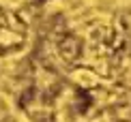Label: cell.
Here are the masks:
<instances>
[{
  "mask_svg": "<svg viewBox=\"0 0 131 122\" xmlns=\"http://www.w3.org/2000/svg\"><path fill=\"white\" fill-rule=\"evenodd\" d=\"M26 21L13 9L0 7V54H11L21 49L26 43Z\"/></svg>",
  "mask_w": 131,
  "mask_h": 122,
  "instance_id": "1",
  "label": "cell"
}]
</instances>
